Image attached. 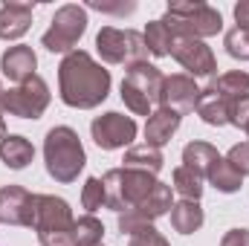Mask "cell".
I'll return each instance as SVG.
<instances>
[{"label": "cell", "mask_w": 249, "mask_h": 246, "mask_svg": "<svg viewBox=\"0 0 249 246\" xmlns=\"http://www.w3.org/2000/svg\"><path fill=\"white\" fill-rule=\"evenodd\" d=\"M110 93V70H105L90 53L75 50L58 64V96L67 107L93 110Z\"/></svg>", "instance_id": "obj_1"}, {"label": "cell", "mask_w": 249, "mask_h": 246, "mask_svg": "<svg viewBox=\"0 0 249 246\" xmlns=\"http://www.w3.org/2000/svg\"><path fill=\"white\" fill-rule=\"evenodd\" d=\"M44 162H47V174L55 183H75L78 180V174L87 165V154H84V145L72 127L58 124V127L47 130Z\"/></svg>", "instance_id": "obj_2"}, {"label": "cell", "mask_w": 249, "mask_h": 246, "mask_svg": "<svg viewBox=\"0 0 249 246\" xmlns=\"http://www.w3.org/2000/svg\"><path fill=\"white\" fill-rule=\"evenodd\" d=\"M72 209L64 197L38 194L35 197V232L41 246H72Z\"/></svg>", "instance_id": "obj_3"}, {"label": "cell", "mask_w": 249, "mask_h": 246, "mask_svg": "<svg viewBox=\"0 0 249 246\" xmlns=\"http://www.w3.org/2000/svg\"><path fill=\"white\" fill-rule=\"evenodd\" d=\"M177 38H212L223 29V18L209 3H168L162 18Z\"/></svg>", "instance_id": "obj_4"}, {"label": "cell", "mask_w": 249, "mask_h": 246, "mask_svg": "<svg viewBox=\"0 0 249 246\" xmlns=\"http://www.w3.org/2000/svg\"><path fill=\"white\" fill-rule=\"evenodd\" d=\"M162 81L165 75L160 72V67L154 64H136L124 72L122 78V102L127 110H133L136 116H151L154 107L160 105V93H162Z\"/></svg>", "instance_id": "obj_5"}, {"label": "cell", "mask_w": 249, "mask_h": 246, "mask_svg": "<svg viewBox=\"0 0 249 246\" xmlns=\"http://www.w3.org/2000/svg\"><path fill=\"white\" fill-rule=\"evenodd\" d=\"M105 191H107V209H113L116 214H122L127 209L139 206L151 191L154 185L160 183L154 174L148 171H136V168H110L105 177Z\"/></svg>", "instance_id": "obj_6"}, {"label": "cell", "mask_w": 249, "mask_h": 246, "mask_svg": "<svg viewBox=\"0 0 249 246\" xmlns=\"http://www.w3.org/2000/svg\"><path fill=\"white\" fill-rule=\"evenodd\" d=\"M96 50L105 64H124L127 70L148 61L145 38H142V32H133V29L102 26L96 35Z\"/></svg>", "instance_id": "obj_7"}, {"label": "cell", "mask_w": 249, "mask_h": 246, "mask_svg": "<svg viewBox=\"0 0 249 246\" xmlns=\"http://www.w3.org/2000/svg\"><path fill=\"white\" fill-rule=\"evenodd\" d=\"M84 32H87V12L75 3H67L53 15L50 29L41 35V47L50 53L70 55V53H75V44L81 41Z\"/></svg>", "instance_id": "obj_8"}, {"label": "cell", "mask_w": 249, "mask_h": 246, "mask_svg": "<svg viewBox=\"0 0 249 246\" xmlns=\"http://www.w3.org/2000/svg\"><path fill=\"white\" fill-rule=\"evenodd\" d=\"M50 87L41 75H32L26 78L23 84H15L12 90L3 93L0 99V110L9 113V116H18V119H41L44 110L50 107Z\"/></svg>", "instance_id": "obj_9"}, {"label": "cell", "mask_w": 249, "mask_h": 246, "mask_svg": "<svg viewBox=\"0 0 249 246\" xmlns=\"http://www.w3.org/2000/svg\"><path fill=\"white\" fill-rule=\"evenodd\" d=\"M171 206H174V188L165 183H157L154 185V191L139 203V206H133V209H127L119 214V232L122 235H136V232H142L145 226H151L154 220H160L162 214H168L171 211Z\"/></svg>", "instance_id": "obj_10"}, {"label": "cell", "mask_w": 249, "mask_h": 246, "mask_svg": "<svg viewBox=\"0 0 249 246\" xmlns=\"http://www.w3.org/2000/svg\"><path fill=\"white\" fill-rule=\"evenodd\" d=\"M90 133L102 151H119L136 139V122L124 113L110 110V113H102L90 122Z\"/></svg>", "instance_id": "obj_11"}, {"label": "cell", "mask_w": 249, "mask_h": 246, "mask_svg": "<svg viewBox=\"0 0 249 246\" xmlns=\"http://www.w3.org/2000/svg\"><path fill=\"white\" fill-rule=\"evenodd\" d=\"M35 197L23 185H3L0 188V223L9 226H35Z\"/></svg>", "instance_id": "obj_12"}, {"label": "cell", "mask_w": 249, "mask_h": 246, "mask_svg": "<svg viewBox=\"0 0 249 246\" xmlns=\"http://www.w3.org/2000/svg\"><path fill=\"white\" fill-rule=\"evenodd\" d=\"M174 61L180 64L183 70H188L191 78L197 75H214L217 72V61H214V53L206 41H197V38H177L174 50H171Z\"/></svg>", "instance_id": "obj_13"}, {"label": "cell", "mask_w": 249, "mask_h": 246, "mask_svg": "<svg viewBox=\"0 0 249 246\" xmlns=\"http://www.w3.org/2000/svg\"><path fill=\"white\" fill-rule=\"evenodd\" d=\"M197 102H200V87H197V81L191 75H186V72L165 75L162 93H160V107L177 110L183 116V113H194L197 110Z\"/></svg>", "instance_id": "obj_14"}, {"label": "cell", "mask_w": 249, "mask_h": 246, "mask_svg": "<svg viewBox=\"0 0 249 246\" xmlns=\"http://www.w3.org/2000/svg\"><path fill=\"white\" fill-rule=\"evenodd\" d=\"M0 70H3V75H6L9 81L23 84L26 78L38 75V72H35V70H38V55H35V50L26 47V44L9 47V50L0 55Z\"/></svg>", "instance_id": "obj_15"}, {"label": "cell", "mask_w": 249, "mask_h": 246, "mask_svg": "<svg viewBox=\"0 0 249 246\" xmlns=\"http://www.w3.org/2000/svg\"><path fill=\"white\" fill-rule=\"evenodd\" d=\"M183 122V116L177 110H168V107H157L148 122H145V145L151 148H162L168 145V139L177 133V127Z\"/></svg>", "instance_id": "obj_16"}, {"label": "cell", "mask_w": 249, "mask_h": 246, "mask_svg": "<svg viewBox=\"0 0 249 246\" xmlns=\"http://www.w3.org/2000/svg\"><path fill=\"white\" fill-rule=\"evenodd\" d=\"M32 6L29 3H3L0 6V38L3 41H18L29 32L32 26Z\"/></svg>", "instance_id": "obj_17"}, {"label": "cell", "mask_w": 249, "mask_h": 246, "mask_svg": "<svg viewBox=\"0 0 249 246\" xmlns=\"http://www.w3.org/2000/svg\"><path fill=\"white\" fill-rule=\"evenodd\" d=\"M197 116L206 124H212V127L229 124V99L220 90H214L212 84L203 87L200 90V102H197Z\"/></svg>", "instance_id": "obj_18"}, {"label": "cell", "mask_w": 249, "mask_h": 246, "mask_svg": "<svg viewBox=\"0 0 249 246\" xmlns=\"http://www.w3.org/2000/svg\"><path fill=\"white\" fill-rule=\"evenodd\" d=\"M0 159H3L6 168L20 171V168H26V165L35 159V148H32V142H29L26 136L6 133V136L0 139Z\"/></svg>", "instance_id": "obj_19"}, {"label": "cell", "mask_w": 249, "mask_h": 246, "mask_svg": "<svg viewBox=\"0 0 249 246\" xmlns=\"http://www.w3.org/2000/svg\"><path fill=\"white\" fill-rule=\"evenodd\" d=\"M142 38H145L148 55H157V58L171 55V50H174V44H177V35L171 32V26H168L162 18H160V20H151V23L145 26V32H142Z\"/></svg>", "instance_id": "obj_20"}, {"label": "cell", "mask_w": 249, "mask_h": 246, "mask_svg": "<svg viewBox=\"0 0 249 246\" xmlns=\"http://www.w3.org/2000/svg\"><path fill=\"white\" fill-rule=\"evenodd\" d=\"M203 220H206V214L197 200H177L171 206V226L180 235H194L203 226Z\"/></svg>", "instance_id": "obj_21"}, {"label": "cell", "mask_w": 249, "mask_h": 246, "mask_svg": "<svg viewBox=\"0 0 249 246\" xmlns=\"http://www.w3.org/2000/svg\"><path fill=\"white\" fill-rule=\"evenodd\" d=\"M220 159V154H217V148L214 145H209V142H188L186 148H183V162H186V168H191L194 174H200L203 180H206V174L212 171V165Z\"/></svg>", "instance_id": "obj_22"}, {"label": "cell", "mask_w": 249, "mask_h": 246, "mask_svg": "<svg viewBox=\"0 0 249 246\" xmlns=\"http://www.w3.org/2000/svg\"><path fill=\"white\" fill-rule=\"evenodd\" d=\"M124 165L122 168H136V171H148V174H160V168H162V151L160 148H151V145H133V148H127L124 151Z\"/></svg>", "instance_id": "obj_23"}, {"label": "cell", "mask_w": 249, "mask_h": 246, "mask_svg": "<svg viewBox=\"0 0 249 246\" xmlns=\"http://www.w3.org/2000/svg\"><path fill=\"white\" fill-rule=\"evenodd\" d=\"M206 180L214 185L220 194H235V191H241V185H244V177L226 162V157H220V159L212 165V171L206 174Z\"/></svg>", "instance_id": "obj_24"}, {"label": "cell", "mask_w": 249, "mask_h": 246, "mask_svg": "<svg viewBox=\"0 0 249 246\" xmlns=\"http://www.w3.org/2000/svg\"><path fill=\"white\" fill-rule=\"evenodd\" d=\"M105 238V226L96 214H84V217H75V226H72V246H99Z\"/></svg>", "instance_id": "obj_25"}, {"label": "cell", "mask_w": 249, "mask_h": 246, "mask_svg": "<svg viewBox=\"0 0 249 246\" xmlns=\"http://www.w3.org/2000/svg\"><path fill=\"white\" fill-rule=\"evenodd\" d=\"M214 90H220L226 99H247L249 96V72L241 70H232V72H223L212 81Z\"/></svg>", "instance_id": "obj_26"}, {"label": "cell", "mask_w": 249, "mask_h": 246, "mask_svg": "<svg viewBox=\"0 0 249 246\" xmlns=\"http://www.w3.org/2000/svg\"><path fill=\"white\" fill-rule=\"evenodd\" d=\"M171 180H174V185H171V188H174L183 200H197V203H200V194H203V188H206L200 174H194L191 168L180 165V168H174Z\"/></svg>", "instance_id": "obj_27"}, {"label": "cell", "mask_w": 249, "mask_h": 246, "mask_svg": "<svg viewBox=\"0 0 249 246\" xmlns=\"http://www.w3.org/2000/svg\"><path fill=\"white\" fill-rule=\"evenodd\" d=\"M81 206L87 209V214H93V211L107 206V191H105L102 177H90L84 183V188H81Z\"/></svg>", "instance_id": "obj_28"}, {"label": "cell", "mask_w": 249, "mask_h": 246, "mask_svg": "<svg viewBox=\"0 0 249 246\" xmlns=\"http://www.w3.org/2000/svg\"><path fill=\"white\" fill-rule=\"evenodd\" d=\"M223 44H226V53H229L232 58L249 61V29H241V26L229 29L226 38H223Z\"/></svg>", "instance_id": "obj_29"}, {"label": "cell", "mask_w": 249, "mask_h": 246, "mask_svg": "<svg viewBox=\"0 0 249 246\" xmlns=\"http://www.w3.org/2000/svg\"><path fill=\"white\" fill-rule=\"evenodd\" d=\"M226 162H229L241 177H247L249 174V142H238V145H232L229 154H226Z\"/></svg>", "instance_id": "obj_30"}, {"label": "cell", "mask_w": 249, "mask_h": 246, "mask_svg": "<svg viewBox=\"0 0 249 246\" xmlns=\"http://www.w3.org/2000/svg\"><path fill=\"white\" fill-rule=\"evenodd\" d=\"M127 246H171L154 226H145L142 232H136V235H130V244Z\"/></svg>", "instance_id": "obj_31"}, {"label": "cell", "mask_w": 249, "mask_h": 246, "mask_svg": "<svg viewBox=\"0 0 249 246\" xmlns=\"http://www.w3.org/2000/svg\"><path fill=\"white\" fill-rule=\"evenodd\" d=\"M220 246H249V229H229Z\"/></svg>", "instance_id": "obj_32"}, {"label": "cell", "mask_w": 249, "mask_h": 246, "mask_svg": "<svg viewBox=\"0 0 249 246\" xmlns=\"http://www.w3.org/2000/svg\"><path fill=\"white\" fill-rule=\"evenodd\" d=\"M90 9L96 12H110V15H130L136 9V3H116V6H107V3H90Z\"/></svg>", "instance_id": "obj_33"}, {"label": "cell", "mask_w": 249, "mask_h": 246, "mask_svg": "<svg viewBox=\"0 0 249 246\" xmlns=\"http://www.w3.org/2000/svg\"><path fill=\"white\" fill-rule=\"evenodd\" d=\"M235 20H238L241 29H249V0H244V3L235 6Z\"/></svg>", "instance_id": "obj_34"}, {"label": "cell", "mask_w": 249, "mask_h": 246, "mask_svg": "<svg viewBox=\"0 0 249 246\" xmlns=\"http://www.w3.org/2000/svg\"><path fill=\"white\" fill-rule=\"evenodd\" d=\"M6 136V122H3V110H0V139Z\"/></svg>", "instance_id": "obj_35"}, {"label": "cell", "mask_w": 249, "mask_h": 246, "mask_svg": "<svg viewBox=\"0 0 249 246\" xmlns=\"http://www.w3.org/2000/svg\"><path fill=\"white\" fill-rule=\"evenodd\" d=\"M3 93H6V90H3V84H0V99H3Z\"/></svg>", "instance_id": "obj_36"}, {"label": "cell", "mask_w": 249, "mask_h": 246, "mask_svg": "<svg viewBox=\"0 0 249 246\" xmlns=\"http://www.w3.org/2000/svg\"><path fill=\"white\" fill-rule=\"evenodd\" d=\"M244 130H247V136H249V124H247V127H244Z\"/></svg>", "instance_id": "obj_37"}, {"label": "cell", "mask_w": 249, "mask_h": 246, "mask_svg": "<svg viewBox=\"0 0 249 246\" xmlns=\"http://www.w3.org/2000/svg\"><path fill=\"white\" fill-rule=\"evenodd\" d=\"M99 246H102V244H99Z\"/></svg>", "instance_id": "obj_38"}]
</instances>
